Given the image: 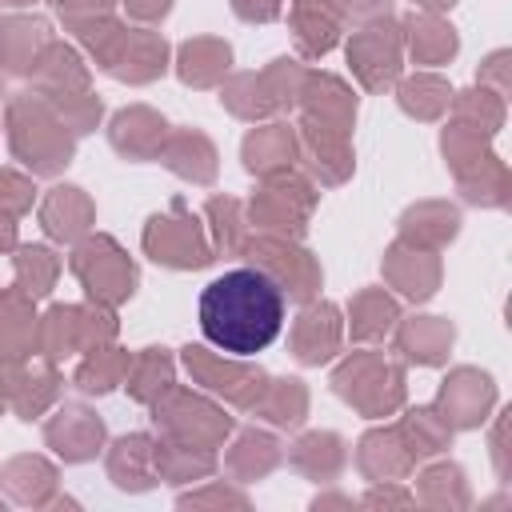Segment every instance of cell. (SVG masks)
Returning a JSON list of instances; mask_svg holds the SVG:
<instances>
[{
    "mask_svg": "<svg viewBox=\"0 0 512 512\" xmlns=\"http://www.w3.org/2000/svg\"><path fill=\"white\" fill-rule=\"evenodd\" d=\"M200 332L224 356L248 360L284 328V292L260 268H232L200 292Z\"/></svg>",
    "mask_w": 512,
    "mask_h": 512,
    "instance_id": "1",
    "label": "cell"
},
{
    "mask_svg": "<svg viewBox=\"0 0 512 512\" xmlns=\"http://www.w3.org/2000/svg\"><path fill=\"white\" fill-rule=\"evenodd\" d=\"M24 104H28L32 120H24V112L12 104V144H16V152H20V160L28 168L56 172L72 156V136L60 128L64 120L52 116L44 104H32V100H24Z\"/></svg>",
    "mask_w": 512,
    "mask_h": 512,
    "instance_id": "2",
    "label": "cell"
},
{
    "mask_svg": "<svg viewBox=\"0 0 512 512\" xmlns=\"http://www.w3.org/2000/svg\"><path fill=\"white\" fill-rule=\"evenodd\" d=\"M72 272L88 284V292L104 304H116L124 296H132V284H136V272L128 264V256L108 240V236H96V240H84L76 252H72Z\"/></svg>",
    "mask_w": 512,
    "mask_h": 512,
    "instance_id": "3",
    "label": "cell"
},
{
    "mask_svg": "<svg viewBox=\"0 0 512 512\" xmlns=\"http://www.w3.org/2000/svg\"><path fill=\"white\" fill-rule=\"evenodd\" d=\"M336 392L352 404H360L364 412H388L400 400V368H392L380 356H352L344 360V368L336 372Z\"/></svg>",
    "mask_w": 512,
    "mask_h": 512,
    "instance_id": "4",
    "label": "cell"
},
{
    "mask_svg": "<svg viewBox=\"0 0 512 512\" xmlns=\"http://www.w3.org/2000/svg\"><path fill=\"white\" fill-rule=\"evenodd\" d=\"M248 252H252V268L272 276L280 284V292H292L296 300H308L320 288V268L312 264V256L292 248L284 236H260V240L248 244Z\"/></svg>",
    "mask_w": 512,
    "mask_h": 512,
    "instance_id": "5",
    "label": "cell"
},
{
    "mask_svg": "<svg viewBox=\"0 0 512 512\" xmlns=\"http://www.w3.org/2000/svg\"><path fill=\"white\" fill-rule=\"evenodd\" d=\"M144 248L152 252V260L172 264V268H196L208 264V244L200 236V224L192 216H184L180 204H172V216H156L144 232Z\"/></svg>",
    "mask_w": 512,
    "mask_h": 512,
    "instance_id": "6",
    "label": "cell"
},
{
    "mask_svg": "<svg viewBox=\"0 0 512 512\" xmlns=\"http://www.w3.org/2000/svg\"><path fill=\"white\" fill-rule=\"evenodd\" d=\"M312 188L308 184H300V180H292V176H272L268 180V188L252 200V220L260 224V228H276V232H304V216H308V208H312Z\"/></svg>",
    "mask_w": 512,
    "mask_h": 512,
    "instance_id": "7",
    "label": "cell"
},
{
    "mask_svg": "<svg viewBox=\"0 0 512 512\" xmlns=\"http://www.w3.org/2000/svg\"><path fill=\"white\" fill-rule=\"evenodd\" d=\"M348 56H352V68L356 76L368 84V88H384L396 68H400V40H396V28L392 24H372L364 32L352 36L348 44Z\"/></svg>",
    "mask_w": 512,
    "mask_h": 512,
    "instance_id": "8",
    "label": "cell"
},
{
    "mask_svg": "<svg viewBox=\"0 0 512 512\" xmlns=\"http://www.w3.org/2000/svg\"><path fill=\"white\" fill-rule=\"evenodd\" d=\"M184 360H188V368L196 372L200 384H208V388H216V392H224L240 404H252L264 388V376L252 372V368H240L236 356L224 360V356H212L204 348H184Z\"/></svg>",
    "mask_w": 512,
    "mask_h": 512,
    "instance_id": "9",
    "label": "cell"
},
{
    "mask_svg": "<svg viewBox=\"0 0 512 512\" xmlns=\"http://www.w3.org/2000/svg\"><path fill=\"white\" fill-rule=\"evenodd\" d=\"M292 28L304 56H320L340 36V8L336 0H296L292 4Z\"/></svg>",
    "mask_w": 512,
    "mask_h": 512,
    "instance_id": "10",
    "label": "cell"
},
{
    "mask_svg": "<svg viewBox=\"0 0 512 512\" xmlns=\"http://www.w3.org/2000/svg\"><path fill=\"white\" fill-rule=\"evenodd\" d=\"M336 340H340V320H336V308L332 304H312L296 320V328H292V348H296V356L304 364L328 360L332 348H336Z\"/></svg>",
    "mask_w": 512,
    "mask_h": 512,
    "instance_id": "11",
    "label": "cell"
},
{
    "mask_svg": "<svg viewBox=\"0 0 512 512\" xmlns=\"http://www.w3.org/2000/svg\"><path fill=\"white\" fill-rule=\"evenodd\" d=\"M112 144L124 156H156L164 144V120L148 108H128L112 124Z\"/></svg>",
    "mask_w": 512,
    "mask_h": 512,
    "instance_id": "12",
    "label": "cell"
},
{
    "mask_svg": "<svg viewBox=\"0 0 512 512\" xmlns=\"http://www.w3.org/2000/svg\"><path fill=\"white\" fill-rule=\"evenodd\" d=\"M160 156L172 172H180L196 184H208L216 172V152L200 132H176L168 144H160Z\"/></svg>",
    "mask_w": 512,
    "mask_h": 512,
    "instance_id": "13",
    "label": "cell"
},
{
    "mask_svg": "<svg viewBox=\"0 0 512 512\" xmlns=\"http://www.w3.org/2000/svg\"><path fill=\"white\" fill-rule=\"evenodd\" d=\"M40 220L56 240H76L92 220V204L84 200L80 188H52V196L40 208Z\"/></svg>",
    "mask_w": 512,
    "mask_h": 512,
    "instance_id": "14",
    "label": "cell"
},
{
    "mask_svg": "<svg viewBox=\"0 0 512 512\" xmlns=\"http://www.w3.org/2000/svg\"><path fill=\"white\" fill-rule=\"evenodd\" d=\"M296 156V136L284 128V124H272V128H256L248 140H244V164L252 172H280L284 164H292Z\"/></svg>",
    "mask_w": 512,
    "mask_h": 512,
    "instance_id": "15",
    "label": "cell"
},
{
    "mask_svg": "<svg viewBox=\"0 0 512 512\" xmlns=\"http://www.w3.org/2000/svg\"><path fill=\"white\" fill-rule=\"evenodd\" d=\"M100 436H104L100 420H96L92 412H84V408H64L60 420L48 428V440L60 444V452H64L68 460H84V456H92L96 444H100Z\"/></svg>",
    "mask_w": 512,
    "mask_h": 512,
    "instance_id": "16",
    "label": "cell"
},
{
    "mask_svg": "<svg viewBox=\"0 0 512 512\" xmlns=\"http://www.w3.org/2000/svg\"><path fill=\"white\" fill-rule=\"evenodd\" d=\"M112 72L124 80H152L156 72H164V40H156L152 32H128L112 60Z\"/></svg>",
    "mask_w": 512,
    "mask_h": 512,
    "instance_id": "17",
    "label": "cell"
},
{
    "mask_svg": "<svg viewBox=\"0 0 512 512\" xmlns=\"http://www.w3.org/2000/svg\"><path fill=\"white\" fill-rule=\"evenodd\" d=\"M304 144L308 152L316 156L312 168L324 176V180H344L348 168H352V156L344 148V132L340 128H328V124H316V120H304Z\"/></svg>",
    "mask_w": 512,
    "mask_h": 512,
    "instance_id": "18",
    "label": "cell"
},
{
    "mask_svg": "<svg viewBox=\"0 0 512 512\" xmlns=\"http://www.w3.org/2000/svg\"><path fill=\"white\" fill-rule=\"evenodd\" d=\"M44 24L40 20H8L0 28V56L4 68L12 72H28L40 64V48H44Z\"/></svg>",
    "mask_w": 512,
    "mask_h": 512,
    "instance_id": "19",
    "label": "cell"
},
{
    "mask_svg": "<svg viewBox=\"0 0 512 512\" xmlns=\"http://www.w3.org/2000/svg\"><path fill=\"white\" fill-rule=\"evenodd\" d=\"M228 44L220 40H196V44H184L180 52V76L188 84H212L216 76L228 72Z\"/></svg>",
    "mask_w": 512,
    "mask_h": 512,
    "instance_id": "20",
    "label": "cell"
},
{
    "mask_svg": "<svg viewBox=\"0 0 512 512\" xmlns=\"http://www.w3.org/2000/svg\"><path fill=\"white\" fill-rule=\"evenodd\" d=\"M388 276L408 292V296H428L432 292V284H436V264L424 256V252H416V248H396L392 256H388Z\"/></svg>",
    "mask_w": 512,
    "mask_h": 512,
    "instance_id": "21",
    "label": "cell"
},
{
    "mask_svg": "<svg viewBox=\"0 0 512 512\" xmlns=\"http://www.w3.org/2000/svg\"><path fill=\"white\" fill-rule=\"evenodd\" d=\"M452 344V328L448 324H440V320H416V324H408L404 332H400V348L412 356V360H420V364H432V360H440V352Z\"/></svg>",
    "mask_w": 512,
    "mask_h": 512,
    "instance_id": "22",
    "label": "cell"
},
{
    "mask_svg": "<svg viewBox=\"0 0 512 512\" xmlns=\"http://www.w3.org/2000/svg\"><path fill=\"white\" fill-rule=\"evenodd\" d=\"M128 356L124 352H116V348H96V356H88L84 364H80V372H76V384L84 388V392H108V388H116L120 384V376H128Z\"/></svg>",
    "mask_w": 512,
    "mask_h": 512,
    "instance_id": "23",
    "label": "cell"
},
{
    "mask_svg": "<svg viewBox=\"0 0 512 512\" xmlns=\"http://www.w3.org/2000/svg\"><path fill=\"white\" fill-rule=\"evenodd\" d=\"M392 324H396V304L384 292L356 296V304H352V336L372 340V336H384Z\"/></svg>",
    "mask_w": 512,
    "mask_h": 512,
    "instance_id": "24",
    "label": "cell"
},
{
    "mask_svg": "<svg viewBox=\"0 0 512 512\" xmlns=\"http://www.w3.org/2000/svg\"><path fill=\"white\" fill-rule=\"evenodd\" d=\"M128 384L140 400H160V392L172 384V364L160 348H148L136 364H128Z\"/></svg>",
    "mask_w": 512,
    "mask_h": 512,
    "instance_id": "25",
    "label": "cell"
},
{
    "mask_svg": "<svg viewBox=\"0 0 512 512\" xmlns=\"http://www.w3.org/2000/svg\"><path fill=\"white\" fill-rule=\"evenodd\" d=\"M16 276H20V288L28 296H44L52 288V280H56V256L48 248H20Z\"/></svg>",
    "mask_w": 512,
    "mask_h": 512,
    "instance_id": "26",
    "label": "cell"
},
{
    "mask_svg": "<svg viewBox=\"0 0 512 512\" xmlns=\"http://www.w3.org/2000/svg\"><path fill=\"white\" fill-rule=\"evenodd\" d=\"M408 28H412V48H416L420 60H440V56H452V52H456V36H452V28H444L440 20H432V16H412Z\"/></svg>",
    "mask_w": 512,
    "mask_h": 512,
    "instance_id": "27",
    "label": "cell"
},
{
    "mask_svg": "<svg viewBox=\"0 0 512 512\" xmlns=\"http://www.w3.org/2000/svg\"><path fill=\"white\" fill-rule=\"evenodd\" d=\"M400 104L408 112H416V116H436L448 104V88L440 80H432V76H416V80H408L400 88Z\"/></svg>",
    "mask_w": 512,
    "mask_h": 512,
    "instance_id": "28",
    "label": "cell"
},
{
    "mask_svg": "<svg viewBox=\"0 0 512 512\" xmlns=\"http://www.w3.org/2000/svg\"><path fill=\"white\" fill-rule=\"evenodd\" d=\"M276 424H296L300 420V412H304V388H300V380H276L272 388H268V400L260 404Z\"/></svg>",
    "mask_w": 512,
    "mask_h": 512,
    "instance_id": "29",
    "label": "cell"
},
{
    "mask_svg": "<svg viewBox=\"0 0 512 512\" xmlns=\"http://www.w3.org/2000/svg\"><path fill=\"white\" fill-rule=\"evenodd\" d=\"M32 196H36V188L24 180V176H16V172H0V212H24V208H32Z\"/></svg>",
    "mask_w": 512,
    "mask_h": 512,
    "instance_id": "30",
    "label": "cell"
},
{
    "mask_svg": "<svg viewBox=\"0 0 512 512\" xmlns=\"http://www.w3.org/2000/svg\"><path fill=\"white\" fill-rule=\"evenodd\" d=\"M236 212H240V204L228 200V196H224V200L216 196V200L208 204V216L216 220V244H220V248H232V244H236V240H232V232H236V224H240Z\"/></svg>",
    "mask_w": 512,
    "mask_h": 512,
    "instance_id": "31",
    "label": "cell"
},
{
    "mask_svg": "<svg viewBox=\"0 0 512 512\" xmlns=\"http://www.w3.org/2000/svg\"><path fill=\"white\" fill-rule=\"evenodd\" d=\"M232 8L244 20H272L280 12V0H232Z\"/></svg>",
    "mask_w": 512,
    "mask_h": 512,
    "instance_id": "32",
    "label": "cell"
},
{
    "mask_svg": "<svg viewBox=\"0 0 512 512\" xmlns=\"http://www.w3.org/2000/svg\"><path fill=\"white\" fill-rule=\"evenodd\" d=\"M56 8H60L64 16H72V20H76L80 12H88V20H92L100 8H108V0H56Z\"/></svg>",
    "mask_w": 512,
    "mask_h": 512,
    "instance_id": "33",
    "label": "cell"
},
{
    "mask_svg": "<svg viewBox=\"0 0 512 512\" xmlns=\"http://www.w3.org/2000/svg\"><path fill=\"white\" fill-rule=\"evenodd\" d=\"M0 248H16V224L8 212H0Z\"/></svg>",
    "mask_w": 512,
    "mask_h": 512,
    "instance_id": "34",
    "label": "cell"
},
{
    "mask_svg": "<svg viewBox=\"0 0 512 512\" xmlns=\"http://www.w3.org/2000/svg\"><path fill=\"white\" fill-rule=\"evenodd\" d=\"M352 8H360V12H380V8H388V0H348Z\"/></svg>",
    "mask_w": 512,
    "mask_h": 512,
    "instance_id": "35",
    "label": "cell"
},
{
    "mask_svg": "<svg viewBox=\"0 0 512 512\" xmlns=\"http://www.w3.org/2000/svg\"><path fill=\"white\" fill-rule=\"evenodd\" d=\"M424 4H436L440 8V4H452V0H424Z\"/></svg>",
    "mask_w": 512,
    "mask_h": 512,
    "instance_id": "36",
    "label": "cell"
},
{
    "mask_svg": "<svg viewBox=\"0 0 512 512\" xmlns=\"http://www.w3.org/2000/svg\"><path fill=\"white\" fill-rule=\"evenodd\" d=\"M4 4H28V0H4Z\"/></svg>",
    "mask_w": 512,
    "mask_h": 512,
    "instance_id": "37",
    "label": "cell"
}]
</instances>
